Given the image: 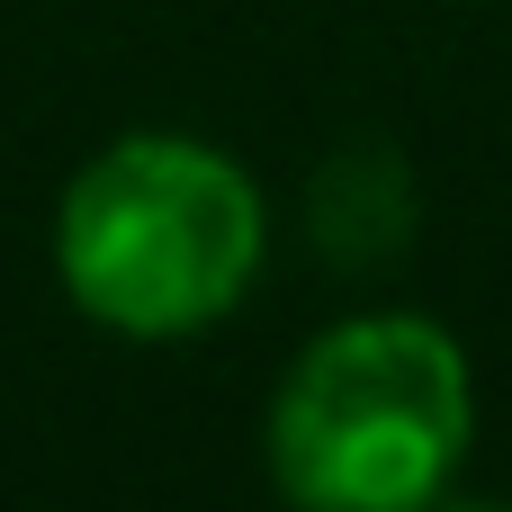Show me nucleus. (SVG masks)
Returning a JSON list of instances; mask_svg holds the SVG:
<instances>
[{"mask_svg":"<svg viewBox=\"0 0 512 512\" xmlns=\"http://www.w3.org/2000/svg\"><path fill=\"white\" fill-rule=\"evenodd\" d=\"M261 243V189L198 135H117L72 171L54 216L63 297L135 342H180L234 315Z\"/></svg>","mask_w":512,"mask_h":512,"instance_id":"obj_1","label":"nucleus"},{"mask_svg":"<svg viewBox=\"0 0 512 512\" xmlns=\"http://www.w3.org/2000/svg\"><path fill=\"white\" fill-rule=\"evenodd\" d=\"M468 432V351L423 315H351L288 360L270 396V477L315 512H414L459 477Z\"/></svg>","mask_w":512,"mask_h":512,"instance_id":"obj_2","label":"nucleus"},{"mask_svg":"<svg viewBox=\"0 0 512 512\" xmlns=\"http://www.w3.org/2000/svg\"><path fill=\"white\" fill-rule=\"evenodd\" d=\"M414 225V198H405V171L396 153H342L324 180H315V234L333 261H387Z\"/></svg>","mask_w":512,"mask_h":512,"instance_id":"obj_3","label":"nucleus"}]
</instances>
